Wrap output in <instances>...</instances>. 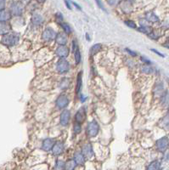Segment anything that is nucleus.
Masks as SVG:
<instances>
[{
  "mask_svg": "<svg viewBox=\"0 0 169 170\" xmlns=\"http://www.w3.org/2000/svg\"><path fill=\"white\" fill-rule=\"evenodd\" d=\"M55 41L59 45H65L67 43V37L65 33L60 32L58 33L56 38H55Z\"/></svg>",
  "mask_w": 169,
  "mask_h": 170,
  "instance_id": "nucleus-15",
  "label": "nucleus"
},
{
  "mask_svg": "<svg viewBox=\"0 0 169 170\" xmlns=\"http://www.w3.org/2000/svg\"><path fill=\"white\" fill-rule=\"evenodd\" d=\"M66 169V163L63 161H57L55 164V170H64Z\"/></svg>",
  "mask_w": 169,
  "mask_h": 170,
  "instance_id": "nucleus-25",
  "label": "nucleus"
},
{
  "mask_svg": "<svg viewBox=\"0 0 169 170\" xmlns=\"http://www.w3.org/2000/svg\"><path fill=\"white\" fill-rule=\"evenodd\" d=\"M162 102H163V105L164 106H168L169 105V94L167 93L164 94L163 98H162Z\"/></svg>",
  "mask_w": 169,
  "mask_h": 170,
  "instance_id": "nucleus-30",
  "label": "nucleus"
},
{
  "mask_svg": "<svg viewBox=\"0 0 169 170\" xmlns=\"http://www.w3.org/2000/svg\"><path fill=\"white\" fill-rule=\"evenodd\" d=\"M56 70L60 74L67 73L70 70V64L66 60L61 59L56 64Z\"/></svg>",
  "mask_w": 169,
  "mask_h": 170,
  "instance_id": "nucleus-3",
  "label": "nucleus"
},
{
  "mask_svg": "<svg viewBox=\"0 0 169 170\" xmlns=\"http://www.w3.org/2000/svg\"><path fill=\"white\" fill-rule=\"evenodd\" d=\"M164 46H165L166 48H168V49H169V43H166L164 44Z\"/></svg>",
  "mask_w": 169,
  "mask_h": 170,
  "instance_id": "nucleus-43",
  "label": "nucleus"
},
{
  "mask_svg": "<svg viewBox=\"0 0 169 170\" xmlns=\"http://www.w3.org/2000/svg\"><path fill=\"white\" fill-rule=\"evenodd\" d=\"M120 0H107V3L111 6H115L119 3Z\"/></svg>",
  "mask_w": 169,
  "mask_h": 170,
  "instance_id": "nucleus-34",
  "label": "nucleus"
},
{
  "mask_svg": "<svg viewBox=\"0 0 169 170\" xmlns=\"http://www.w3.org/2000/svg\"><path fill=\"white\" fill-rule=\"evenodd\" d=\"M74 160L77 162V164H83L85 162V157L82 152H76L74 155Z\"/></svg>",
  "mask_w": 169,
  "mask_h": 170,
  "instance_id": "nucleus-16",
  "label": "nucleus"
},
{
  "mask_svg": "<svg viewBox=\"0 0 169 170\" xmlns=\"http://www.w3.org/2000/svg\"><path fill=\"white\" fill-rule=\"evenodd\" d=\"M168 116H169V110H168Z\"/></svg>",
  "mask_w": 169,
  "mask_h": 170,
  "instance_id": "nucleus-46",
  "label": "nucleus"
},
{
  "mask_svg": "<svg viewBox=\"0 0 169 170\" xmlns=\"http://www.w3.org/2000/svg\"><path fill=\"white\" fill-rule=\"evenodd\" d=\"M56 36H57L56 31L54 30L53 28H51V27H48L43 31V33L42 35V38H43V41L50 42V41L54 40Z\"/></svg>",
  "mask_w": 169,
  "mask_h": 170,
  "instance_id": "nucleus-4",
  "label": "nucleus"
},
{
  "mask_svg": "<svg viewBox=\"0 0 169 170\" xmlns=\"http://www.w3.org/2000/svg\"><path fill=\"white\" fill-rule=\"evenodd\" d=\"M71 3H73V4H74V5H75V6H76V7H77L78 9V10H81V7H80L79 5H78V4L77 3H75V2H72V1H71Z\"/></svg>",
  "mask_w": 169,
  "mask_h": 170,
  "instance_id": "nucleus-42",
  "label": "nucleus"
},
{
  "mask_svg": "<svg viewBox=\"0 0 169 170\" xmlns=\"http://www.w3.org/2000/svg\"><path fill=\"white\" fill-rule=\"evenodd\" d=\"M95 2H96V3H97V5L100 7L101 10H105V11H106L105 10V7H104V5H103V3H101V1L100 0H95Z\"/></svg>",
  "mask_w": 169,
  "mask_h": 170,
  "instance_id": "nucleus-35",
  "label": "nucleus"
},
{
  "mask_svg": "<svg viewBox=\"0 0 169 170\" xmlns=\"http://www.w3.org/2000/svg\"><path fill=\"white\" fill-rule=\"evenodd\" d=\"M54 145V141L53 139H46V140H43V146H42V148L43 150H45V151H50L53 149V146Z\"/></svg>",
  "mask_w": 169,
  "mask_h": 170,
  "instance_id": "nucleus-13",
  "label": "nucleus"
},
{
  "mask_svg": "<svg viewBox=\"0 0 169 170\" xmlns=\"http://www.w3.org/2000/svg\"><path fill=\"white\" fill-rule=\"evenodd\" d=\"M77 166L75 160H69L66 163V170H74Z\"/></svg>",
  "mask_w": 169,
  "mask_h": 170,
  "instance_id": "nucleus-23",
  "label": "nucleus"
},
{
  "mask_svg": "<svg viewBox=\"0 0 169 170\" xmlns=\"http://www.w3.org/2000/svg\"><path fill=\"white\" fill-rule=\"evenodd\" d=\"M168 139L167 137H162L156 141V148H157V150L161 151V152L165 151L168 149Z\"/></svg>",
  "mask_w": 169,
  "mask_h": 170,
  "instance_id": "nucleus-6",
  "label": "nucleus"
},
{
  "mask_svg": "<svg viewBox=\"0 0 169 170\" xmlns=\"http://www.w3.org/2000/svg\"><path fill=\"white\" fill-rule=\"evenodd\" d=\"M31 20H32V23L35 26H40L43 22V19L42 15H40L39 14H34Z\"/></svg>",
  "mask_w": 169,
  "mask_h": 170,
  "instance_id": "nucleus-17",
  "label": "nucleus"
},
{
  "mask_svg": "<svg viewBox=\"0 0 169 170\" xmlns=\"http://www.w3.org/2000/svg\"><path fill=\"white\" fill-rule=\"evenodd\" d=\"M69 104V99L66 95L65 94H60V96L56 100V106L60 109L66 108Z\"/></svg>",
  "mask_w": 169,
  "mask_h": 170,
  "instance_id": "nucleus-5",
  "label": "nucleus"
},
{
  "mask_svg": "<svg viewBox=\"0 0 169 170\" xmlns=\"http://www.w3.org/2000/svg\"><path fill=\"white\" fill-rule=\"evenodd\" d=\"M61 27L63 28L64 32L66 34H70L71 32V28L67 23H61Z\"/></svg>",
  "mask_w": 169,
  "mask_h": 170,
  "instance_id": "nucleus-28",
  "label": "nucleus"
},
{
  "mask_svg": "<svg viewBox=\"0 0 169 170\" xmlns=\"http://www.w3.org/2000/svg\"><path fill=\"white\" fill-rule=\"evenodd\" d=\"M56 55L60 59H64L69 55V49L65 45H60L56 49Z\"/></svg>",
  "mask_w": 169,
  "mask_h": 170,
  "instance_id": "nucleus-7",
  "label": "nucleus"
},
{
  "mask_svg": "<svg viewBox=\"0 0 169 170\" xmlns=\"http://www.w3.org/2000/svg\"><path fill=\"white\" fill-rule=\"evenodd\" d=\"M152 50L153 52H155V53H156V55H160L161 57H164V55H163L162 54H161L159 51H157V50Z\"/></svg>",
  "mask_w": 169,
  "mask_h": 170,
  "instance_id": "nucleus-39",
  "label": "nucleus"
},
{
  "mask_svg": "<svg viewBox=\"0 0 169 170\" xmlns=\"http://www.w3.org/2000/svg\"><path fill=\"white\" fill-rule=\"evenodd\" d=\"M160 166H161L160 162H158V161H153L148 165L147 170H159Z\"/></svg>",
  "mask_w": 169,
  "mask_h": 170,
  "instance_id": "nucleus-21",
  "label": "nucleus"
},
{
  "mask_svg": "<svg viewBox=\"0 0 169 170\" xmlns=\"http://www.w3.org/2000/svg\"><path fill=\"white\" fill-rule=\"evenodd\" d=\"M80 99H81V101H82V102H84V101L86 100V99H87V97H85L83 94H81V96H80Z\"/></svg>",
  "mask_w": 169,
  "mask_h": 170,
  "instance_id": "nucleus-40",
  "label": "nucleus"
},
{
  "mask_svg": "<svg viewBox=\"0 0 169 170\" xmlns=\"http://www.w3.org/2000/svg\"><path fill=\"white\" fill-rule=\"evenodd\" d=\"M82 71H80L78 75V78H77V85H76V94H78L80 90L82 89Z\"/></svg>",
  "mask_w": 169,
  "mask_h": 170,
  "instance_id": "nucleus-19",
  "label": "nucleus"
},
{
  "mask_svg": "<svg viewBox=\"0 0 169 170\" xmlns=\"http://www.w3.org/2000/svg\"><path fill=\"white\" fill-rule=\"evenodd\" d=\"M145 18L149 22H157L159 20L158 16L156 14H154L153 12H148V13H146Z\"/></svg>",
  "mask_w": 169,
  "mask_h": 170,
  "instance_id": "nucleus-18",
  "label": "nucleus"
},
{
  "mask_svg": "<svg viewBox=\"0 0 169 170\" xmlns=\"http://www.w3.org/2000/svg\"><path fill=\"white\" fill-rule=\"evenodd\" d=\"M74 132L76 134H79L81 132V124L78 122H76L75 125H74Z\"/></svg>",
  "mask_w": 169,
  "mask_h": 170,
  "instance_id": "nucleus-32",
  "label": "nucleus"
},
{
  "mask_svg": "<svg viewBox=\"0 0 169 170\" xmlns=\"http://www.w3.org/2000/svg\"><path fill=\"white\" fill-rule=\"evenodd\" d=\"M142 71L144 72V73H146V74H150V73H152L154 70H153V68L150 66H147V65H145L143 67H142Z\"/></svg>",
  "mask_w": 169,
  "mask_h": 170,
  "instance_id": "nucleus-27",
  "label": "nucleus"
},
{
  "mask_svg": "<svg viewBox=\"0 0 169 170\" xmlns=\"http://www.w3.org/2000/svg\"><path fill=\"white\" fill-rule=\"evenodd\" d=\"M65 3H66V7L69 9V10H71V1L69 0H65Z\"/></svg>",
  "mask_w": 169,
  "mask_h": 170,
  "instance_id": "nucleus-37",
  "label": "nucleus"
},
{
  "mask_svg": "<svg viewBox=\"0 0 169 170\" xmlns=\"http://www.w3.org/2000/svg\"><path fill=\"white\" fill-rule=\"evenodd\" d=\"M74 56H75V62H76V64H79L80 62H81V53H80L78 48L77 50H74Z\"/></svg>",
  "mask_w": 169,
  "mask_h": 170,
  "instance_id": "nucleus-26",
  "label": "nucleus"
},
{
  "mask_svg": "<svg viewBox=\"0 0 169 170\" xmlns=\"http://www.w3.org/2000/svg\"><path fill=\"white\" fill-rule=\"evenodd\" d=\"M64 150V144L62 142H56L54 146H53V149H52V151H53V154L54 156H59L60 155Z\"/></svg>",
  "mask_w": 169,
  "mask_h": 170,
  "instance_id": "nucleus-12",
  "label": "nucleus"
},
{
  "mask_svg": "<svg viewBox=\"0 0 169 170\" xmlns=\"http://www.w3.org/2000/svg\"><path fill=\"white\" fill-rule=\"evenodd\" d=\"M138 31L143 33H146V34L151 33V28L149 27H140L139 28H138Z\"/></svg>",
  "mask_w": 169,
  "mask_h": 170,
  "instance_id": "nucleus-29",
  "label": "nucleus"
},
{
  "mask_svg": "<svg viewBox=\"0 0 169 170\" xmlns=\"http://www.w3.org/2000/svg\"><path fill=\"white\" fill-rule=\"evenodd\" d=\"M126 50L129 53L130 55H132V56H136L137 55V54L135 53V52H133V51H132V50H128V49H126Z\"/></svg>",
  "mask_w": 169,
  "mask_h": 170,
  "instance_id": "nucleus-38",
  "label": "nucleus"
},
{
  "mask_svg": "<svg viewBox=\"0 0 169 170\" xmlns=\"http://www.w3.org/2000/svg\"><path fill=\"white\" fill-rule=\"evenodd\" d=\"M55 18H56V20H57V22H62V20H63V15H62V14H60V13H57L56 15H55Z\"/></svg>",
  "mask_w": 169,
  "mask_h": 170,
  "instance_id": "nucleus-33",
  "label": "nucleus"
},
{
  "mask_svg": "<svg viewBox=\"0 0 169 170\" xmlns=\"http://www.w3.org/2000/svg\"><path fill=\"white\" fill-rule=\"evenodd\" d=\"M86 118V111L84 108H80L79 110L77 111L76 115H75V121L76 122H78V123H82L84 120Z\"/></svg>",
  "mask_w": 169,
  "mask_h": 170,
  "instance_id": "nucleus-11",
  "label": "nucleus"
},
{
  "mask_svg": "<svg viewBox=\"0 0 169 170\" xmlns=\"http://www.w3.org/2000/svg\"><path fill=\"white\" fill-rule=\"evenodd\" d=\"M86 37H87V40L89 41L90 40V38H89V34H86Z\"/></svg>",
  "mask_w": 169,
  "mask_h": 170,
  "instance_id": "nucleus-45",
  "label": "nucleus"
},
{
  "mask_svg": "<svg viewBox=\"0 0 169 170\" xmlns=\"http://www.w3.org/2000/svg\"><path fill=\"white\" fill-rule=\"evenodd\" d=\"M99 130H100V126L96 121H92L88 124L87 132H88V135L91 138L95 137L98 134Z\"/></svg>",
  "mask_w": 169,
  "mask_h": 170,
  "instance_id": "nucleus-2",
  "label": "nucleus"
},
{
  "mask_svg": "<svg viewBox=\"0 0 169 170\" xmlns=\"http://www.w3.org/2000/svg\"><path fill=\"white\" fill-rule=\"evenodd\" d=\"M10 10H11V12L14 15H20L22 14V11H23V7H22L21 3H18V2H15L11 4Z\"/></svg>",
  "mask_w": 169,
  "mask_h": 170,
  "instance_id": "nucleus-8",
  "label": "nucleus"
},
{
  "mask_svg": "<svg viewBox=\"0 0 169 170\" xmlns=\"http://www.w3.org/2000/svg\"><path fill=\"white\" fill-rule=\"evenodd\" d=\"M82 153L84 155L85 157L91 158L94 157V150L92 148V146L90 144H85L82 148Z\"/></svg>",
  "mask_w": 169,
  "mask_h": 170,
  "instance_id": "nucleus-10",
  "label": "nucleus"
},
{
  "mask_svg": "<svg viewBox=\"0 0 169 170\" xmlns=\"http://www.w3.org/2000/svg\"><path fill=\"white\" fill-rule=\"evenodd\" d=\"M20 39V37L16 33H8L5 34L2 38V43L6 46H14Z\"/></svg>",
  "mask_w": 169,
  "mask_h": 170,
  "instance_id": "nucleus-1",
  "label": "nucleus"
},
{
  "mask_svg": "<svg viewBox=\"0 0 169 170\" xmlns=\"http://www.w3.org/2000/svg\"><path fill=\"white\" fill-rule=\"evenodd\" d=\"M5 7V0H0V11L3 10Z\"/></svg>",
  "mask_w": 169,
  "mask_h": 170,
  "instance_id": "nucleus-36",
  "label": "nucleus"
},
{
  "mask_svg": "<svg viewBox=\"0 0 169 170\" xmlns=\"http://www.w3.org/2000/svg\"><path fill=\"white\" fill-rule=\"evenodd\" d=\"M38 3H44L45 2V0H37Z\"/></svg>",
  "mask_w": 169,
  "mask_h": 170,
  "instance_id": "nucleus-44",
  "label": "nucleus"
},
{
  "mask_svg": "<svg viewBox=\"0 0 169 170\" xmlns=\"http://www.w3.org/2000/svg\"><path fill=\"white\" fill-rule=\"evenodd\" d=\"M59 87H60L62 90H66V89L69 87V79H67V78H63V79H61L60 84H59Z\"/></svg>",
  "mask_w": 169,
  "mask_h": 170,
  "instance_id": "nucleus-24",
  "label": "nucleus"
},
{
  "mask_svg": "<svg viewBox=\"0 0 169 170\" xmlns=\"http://www.w3.org/2000/svg\"><path fill=\"white\" fill-rule=\"evenodd\" d=\"M101 50V44L100 43H97V44H94L91 47L89 51L90 56H93L94 55H96L100 50Z\"/></svg>",
  "mask_w": 169,
  "mask_h": 170,
  "instance_id": "nucleus-20",
  "label": "nucleus"
},
{
  "mask_svg": "<svg viewBox=\"0 0 169 170\" xmlns=\"http://www.w3.org/2000/svg\"><path fill=\"white\" fill-rule=\"evenodd\" d=\"M141 60H142V61H145V62L147 63V64H150V61H149V60H147L148 59H146V58H145V57H141Z\"/></svg>",
  "mask_w": 169,
  "mask_h": 170,
  "instance_id": "nucleus-41",
  "label": "nucleus"
},
{
  "mask_svg": "<svg viewBox=\"0 0 169 170\" xmlns=\"http://www.w3.org/2000/svg\"><path fill=\"white\" fill-rule=\"evenodd\" d=\"M70 117H71V113L68 110L63 111L60 114V124L62 126H67L69 123Z\"/></svg>",
  "mask_w": 169,
  "mask_h": 170,
  "instance_id": "nucleus-9",
  "label": "nucleus"
},
{
  "mask_svg": "<svg viewBox=\"0 0 169 170\" xmlns=\"http://www.w3.org/2000/svg\"><path fill=\"white\" fill-rule=\"evenodd\" d=\"M11 30V27L10 24L6 23L5 21H0V35L8 34Z\"/></svg>",
  "mask_w": 169,
  "mask_h": 170,
  "instance_id": "nucleus-14",
  "label": "nucleus"
},
{
  "mask_svg": "<svg viewBox=\"0 0 169 170\" xmlns=\"http://www.w3.org/2000/svg\"><path fill=\"white\" fill-rule=\"evenodd\" d=\"M125 24L129 27L131 28H136V24L133 21V20H126L125 21Z\"/></svg>",
  "mask_w": 169,
  "mask_h": 170,
  "instance_id": "nucleus-31",
  "label": "nucleus"
},
{
  "mask_svg": "<svg viewBox=\"0 0 169 170\" xmlns=\"http://www.w3.org/2000/svg\"><path fill=\"white\" fill-rule=\"evenodd\" d=\"M10 19V14L7 11L1 10L0 11V21H6Z\"/></svg>",
  "mask_w": 169,
  "mask_h": 170,
  "instance_id": "nucleus-22",
  "label": "nucleus"
}]
</instances>
